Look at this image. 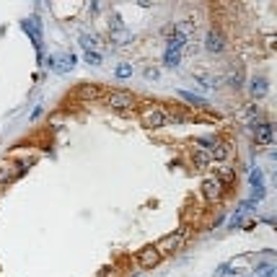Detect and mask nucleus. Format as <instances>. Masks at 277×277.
<instances>
[{
    "label": "nucleus",
    "instance_id": "obj_1",
    "mask_svg": "<svg viewBox=\"0 0 277 277\" xmlns=\"http://www.w3.org/2000/svg\"><path fill=\"white\" fill-rule=\"evenodd\" d=\"M184 241H187V230H176V233H169L163 236L158 244H155V252H158L161 256L163 254H176L184 249Z\"/></svg>",
    "mask_w": 277,
    "mask_h": 277
},
{
    "label": "nucleus",
    "instance_id": "obj_2",
    "mask_svg": "<svg viewBox=\"0 0 277 277\" xmlns=\"http://www.w3.org/2000/svg\"><path fill=\"white\" fill-rule=\"evenodd\" d=\"M106 106L125 112V109H132V106H135V96L127 94V91H112V94L106 96Z\"/></svg>",
    "mask_w": 277,
    "mask_h": 277
},
{
    "label": "nucleus",
    "instance_id": "obj_3",
    "mask_svg": "<svg viewBox=\"0 0 277 277\" xmlns=\"http://www.w3.org/2000/svg\"><path fill=\"white\" fill-rule=\"evenodd\" d=\"M109 31H112V44H117V47H125V44L130 42V31L125 29L122 21H119V16H112V26H109Z\"/></svg>",
    "mask_w": 277,
    "mask_h": 277
},
{
    "label": "nucleus",
    "instance_id": "obj_4",
    "mask_svg": "<svg viewBox=\"0 0 277 277\" xmlns=\"http://www.w3.org/2000/svg\"><path fill=\"white\" fill-rule=\"evenodd\" d=\"M166 122H169V117L161 109H148V112H143V127H148V130H158Z\"/></svg>",
    "mask_w": 277,
    "mask_h": 277
},
{
    "label": "nucleus",
    "instance_id": "obj_5",
    "mask_svg": "<svg viewBox=\"0 0 277 277\" xmlns=\"http://www.w3.org/2000/svg\"><path fill=\"white\" fill-rule=\"evenodd\" d=\"M24 174V163H3L0 166V184H11Z\"/></svg>",
    "mask_w": 277,
    "mask_h": 277
},
{
    "label": "nucleus",
    "instance_id": "obj_6",
    "mask_svg": "<svg viewBox=\"0 0 277 277\" xmlns=\"http://www.w3.org/2000/svg\"><path fill=\"white\" fill-rule=\"evenodd\" d=\"M202 195L207 200H218L223 195V181H220V176H210V179L202 181Z\"/></svg>",
    "mask_w": 277,
    "mask_h": 277
},
{
    "label": "nucleus",
    "instance_id": "obj_7",
    "mask_svg": "<svg viewBox=\"0 0 277 277\" xmlns=\"http://www.w3.org/2000/svg\"><path fill=\"white\" fill-rule=\"evenodd\" d=\"M137 262H140L143 270H153V267L161 262V254L155 252V246H148V249H143V252L137 254Z\"/></svg>",
    "mask_w": 277,
    "mask_h": 277
},
{
    "label": "nucleus",
    "instance_id": "obj_8",
    "mask_svg": "<svg viewBox=\"0 0 277 277\" xmlns=\"http://www.w3.org/2000/svg\"><path fill=\"white\" fill-rule=\"evenodd\" d=\"M205 50H207V52H223V50H226V39H223V34L215 31V29H210L207 36H205Z\"/></svg>",
    "mask_w": 277,
    "mask_h": 277
},
{
    "label": "nucleus",
    "instance_id": "obj_9",
    "mask_svg": "<svg viewBox=\"0 0 277 277\" xmlns=\"http://www.w3.org/2000/svg\"><path fill=\"white\" fill-rule=\"evenodd\" d=\"M73 62H76V57L73 54H54V57H50L47 65L52 70H57V73H65L68 68H73Z\"/></svg>",
    "mask_w": 277,
    "mask_h": 277
},
{
    "label": "nucleus",
    "instance_id": "obj_10",
    "mask_svg": "<svg viewBox=\"0 0 277 277\" xmlns=\"http://www.w3.org/2000/svg\"><path fill=\"white\" fill-rule=\"evenodd\" d=\"M254 140H256V145H270L272 143V125H267V122L256 125L254 127Z\"/></svg>",
    "mask_w": 277,
    "mask_h": 277
},
{
    "label": "nucleus",
    "instance_id": "obj_11",
    "mask_svg": "<svg viewBox=\"0 0 277 277\" xmlns=\"http://www.w3.org/2000/svg\"><path fill=\"white\" fill-rule=\"evenodd\" d=\"M24 29H26V34H31L34 47L42 50V26H39V21H36V18H29V21H24Z\"/></svg>",
    "mask_w": 277,
    "mask_h": 277
},
{
    "label": "nucleus",
    "instance_id": "obj_12",
    "mask_svg": "<svg viewBox=\"0 0 277 277\" xmlns=\"http://www.w3.org/2000/svg\"><path fill=\"white\" fill-rule=\"evenodd\" d=\"M192 163H195L197 171H205L210 166V153H205L202 148H195V151H192Z\"/></svg>",
    "mask_w": 277,
    "mask_h": 277
},
{
    "label": "nucleus",
    "instance_id": "obj_13",
    "mask_svg": "<svg viewBox=\"0 0 277 277\" xmlns=\"http://www.w3.org/2000/svg\"><path fill=\"white\" fill-rule=\"evenodd\" d=\"M228 83L233 88H241L244 86V68L241 65H230L228 68Z\"/></svg>",
    "mask_w": 277,
    "mask_h": 277
},
{
    "label": "nucleus",
    "instance_id": "obj_14",
    "mask_svg": "<svg viewBox=\"0 0 277 277\" xmlns=\"http://www.w3.org/2000/svg\"><path fill=\"white\" fill-rule=\"evenodd\" d=\"M267 91H270V86H267V78H264V76H259V78L252 80V96H254V99L267 96Z\"/></svg>",
    "mask_w": 277,
    "mask_h": 277
},
{
    "label": "nucleus",
    "instance_id": "obj_15",
    "mask_svg": "<svg viewBox=\"0 0 277 277\" xmlns=\"http://www.w3.org/2000/svg\"><path fill=\"white\" fill-rule=\"evenodd\" d=\"M195 78H197L205 88H215L218 83H220V78H218V76H212V73H207V70H197V73H195Z\"/></svg>",
    "mask_w": 277,
    "mask_h": 277
},
{
    "label": "nucleus",
    "instance_id": "obj_16",
    "mask_svg": "<svg viewBox=\"0 0 277 277\" xmlns=\"http://www.w3.org/2000/svg\"><path fill=\"white\" fill-rule=\"evenodd\" d=\"M228 155H230L228 143H215V148L210 151V161H226Z\"/></svg>",
    "mask_w": 277,
    "mask_h": 277
},
{
    "label": "nucleus",
    "instance_id": "obj_17",
    "mask_svg": "<svg viewBox=\"0 0 277 277\" xmlns=\"http://www.w3.org/2000/svg\"><path fill=\"white\" fill-rule=\"evenodd\" d=\"M187 44H189V42L184 39L181 34H176V31H174V36L169 39V50H171V52H179V54H181L184 50H187Z\"/></svg>",
    "mask_w": 277,
    "mask_h": 277
},
{
    "label": "nucleus",
    "instance_id": "obj_18",
    "mask_svg": "<svg viewBox=\"0 0 277 277\" xmlns=\"http://www.w3.org/2000/svg\"><path fill=\"white\" fill-rule=\"evenodd\" d=\"M179 60H181V54L179 52H171V50H166V54H163V62L169 68H176L179 65Z\"/></svg>",
    "mask_w": 277,
    "mask_h": 277
},
{
    "label": "nucleus",
    "instance_id": "obj_19",
    "mask_svg": "<svg viewBox=\"0 0 277 277\" xmlns=\"http://www.w3.org/2000/svg\"><path fill=\"white\" fill-rule=\"evenodd\" d=\"M80 44H83V47H86V52H94L96 47H99V36H94V34H86V36H83V39H80Z\"/></svg>",
    "mask_w": 277,
    "mask_h": 277
},
{
    "label": "nucleus",
    "instance_id": "obj_20",
    "mask_svg": "<svg viewBox=\"0 0 277 277\" xmlns=\"http://www.w3.org/2000/svg\"><path fill=\"white\" fill-rule=\"evenodd\" d=\"M181 96L189 101V104H197V106H207V99H202V96H195V94H189V91H181Z\"/></svg>",
    "mask_w": 277,
    "mask_h": 277
},
{
    "label": "nucleus",
    "instance_id": "obj_21",
    "mask_svg": "<svg viewBox=\"0 0 277 277\" xmlns=\"http://www.w3.org/2000/svg\"><path fill=\"white\" fill-rule=\"evenodd\" d=\"M86 62L88 65H101V54L99 52H86Z\"/></svg>",
    "mask_w": 277,
    "mask_h": 277
},
{
    "label": "nucleus",
    "instance_id": "obj_22",
    "mask_svg": "<svg viewBox=\"0 0 277 277\" xmlns=\"http://www.w3.org/2000/svg\"><path fill=\"white\" fill-rule=\"evenodd\" d=\"M132 76V65H119L117 68V78H130Z\"/></svg>",
    "mask_w": 277,
    "mask_h": 277
},
{
    "label": "nucleus",
    "instance_id": "obj_23",
    "mask_svg": "<svg viewBox=\"0 0 277 277\" xmlns=\"http://www.w3.org/2000/svg\"><path fill=\"white\" fill-rule=\"evenodd\" d=\"M197 145H210V151L215 148V137H197Z\"/></svg>",
    "mask_w": 277,
    "mask_h": 277
},
{
    "label": "nucleus",
    "instance_id": "obj_24",
    "mask_svg": "<svg viewBox=\"0 0 277 277\" xmlns=\"http://www.w3.org/2000/svg\"><path fill=\"white\" fill-rule=\"evenodd\" d=\"M145 78L148 80H155V78H158V68H145Z\"/></svg>",
    "mask_w": 277,
    "mask_h": 277
},
{
    "label": "nucleus",
    "instance_id": "obj_25",
    "mask_svg": "<svg viewBox=\"0 0 277 277\" xmlns=\"http://www.w3.org/2000/svg\"><path fill=\"white\" fill-rule=\"evenodd\" d=\"M83 96H86V99H88V96L96 99V96H99V88H94V86H91V88H83Z\"/></svg>",
    "mask_w": 277,
    "mask_h": 277
},
{
    "label": "nucleus",
    "instance_id": "obj_26",
    "mask_svg": "<svg viewBox=\"0 0 277 277\" xmlns=\"http://www.w3.org/2000/svg\"><path fill=\"white\" fill-rule=\"evenodd\" d=\"M215 275H218V277H226V275H230V264H223V267H218V270H215Z\"/></svg>",
    "mask_w": 277,
    "mask_h": 277
},
{
    "label": "nucleus",
    "instance_id": "obj_27",
    "mask_svg": "<svg viewBox=\"0 0 277 277\" xmlns=\"http://www.w3.org/2000/svg\"><path fill=\"white\" fill-rule=\"evenodd\" d=\"M101 277H114V270H109V267L106 270H101Z\"/></svg>",
    "mask_w": 277,
    "mask_h": 277
}]
</instances>
